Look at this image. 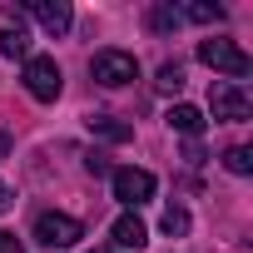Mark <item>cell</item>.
I'll return each instance as SVG.
<instances>
[{
	"label": "cell",
	"instance_id": "cell-5",
	"mask_svg": "<svg viewBox=\"0 0 253 253\" xmlns=\"http://www.w3.org/2000/svg\"><path fill=\"white\" fill-rule=\"evenodd\" d=\"M25 89H30V99H40V104L60 99V89H65L60 65H55L50 55H30V60H25Z\"/></svg>",
	"mask_w": 253,
	"mask_h": 253
},
{
	"label": "cell",
	"instance_id": "cell-10",
	"mask_svg": "<svg viewBox=\"0 0 253 253\" xmlns=\"http://www.w3.org/2000/svg\"><path fill=\"white\" fill-rule=\"evenodd\" d=\"M0 55H5V60H30V40H25L20 25H5V30H0Z\"/></svg>",
	"mask_w": 253,
	"mask_h": 253
},
{
	"label": "cell",
	"instance_id": "cell-2",
	"mask_svg": "<svg viewBox=\"0 0 253 253\" xmlns=\"http://www.w3.org/2000/svg\"><path fill=\"white\" fill-rule=\"evenodd\" d=\"M199 60H204L213 75H228V84L243 80V75L253 70V60H248L233 40H199Z\"/></svg>",
	"mask_w": 253,
	"mask_h": 253
},
{
	"label": "cell",
	"instance_id": "cell-13",
	"mask_svg": "<svg viewBox=\"0 0 253 253\" xmlns=\"http://www.w3.org/2000/svg\"><path fill=\"white\" fill-rule=\"evenodd\" d=\"M223 169H228V174H238V179H243V174H253V149H248V144H233V149L223 154Z\"/></svg>",
	"mask_w": 253,
	"mask_h": 253
},
{
	"label": "cell",
	"instance_id": "cell-14",
	"mask_svg": "<svg viewBox=\"0 0 253 253\" xmlns=\"http://www.w3.org/2000/svg\"><path fill=\"white\" fill-rule=\"evenodd\" d=\"M154 84H159L164 94H179V89H184V65H179V60L159 65V80H154Z\"/></svg>",
	"mask_w": 253,
	"mask_h": 253
},
{
	"label": "cell",
	"instance_id": "cell-7",
	"mask_svg": "<svg viewBox=\"0 0 253 253\" xmlns=\"http://www.w3.org/2000/svg\"><path fill=\"white\" fill-rule=\"evenodd\" d=\"M20 10H25V15H35L45 35H65V30L75 25V10H70V0H30V5H20Z\"/></svg>",
	"mask_w": 253,
	"mask_h": 253
},
{
	"label": "cell",
	"instance_id": "cell-17",
	"mask_svg": "<svg viewBox=\"0 0 253 253\" xmlns=\"http://www.w3.org/2000/svg\"><path fill=\"white\" fill-rule=\"evenodd\" d=\"M0 253H25V243H20L15 233H5V228H0Z\"/></svg>",
	"mask_w": 253,
	"mask_h": 253
},
{
	"label": "cell",
	"instance_id": "cell-4",
	"mask_svg": "<svg viewBox=\"0 0 253 253\" xmlns=\"http://www.w3.org/2000/svg\"><path fill=\"white\" fill-rule=\"evenodd\" d=\"M89 75H94L104 89H119V84L139 80V60H134L129 50H99V55L89 60Z\"/></svg>",
	"mask_w": 253,
	"mask_h": 253
},
{
	"label": "cell",
	"instance_id": "cell-21",
	"mask_svg": "<svg viewBox=\"0 0 253 253\" xmlns=\"http://www.w3.org/2000/svg\"><path fill=\"white\" fill-rule=\"evenodd\" d=\"M89 253H109V248H89Z\"/></svg>",
	"mask_w": 253,
	"mask_h": 253
},
{
	"label": "cell",
	"instance_id": "cell-1",
	"mask_svg": "<svg viewBox=\"0 0 253 253\" xmlns=\"http://www.w3.org/2000/svg\"><path fill=\"white\" fill-rule=\"evenodd\" d=\"M30 233H35L40 248H75L84 238V223L70 218V213H60V209H40L35 223H30Z\"/></svg>",
	"mask_w": 253,
	"mask_h": 253
},
{
	"label": "cell",
	"instance_id": "cell-19",
	"mask_svg": "<svg viewBox=\"0 0 253 253\" xmlns=\"http://www.w3.org/2000/svg\"><path fill=\"white\" fill-rule=\"evenodd\" d=\"M10 204H15V194H10V184H0V213H5Z\"/></svg>",
	"mask_w": 253,
	"mask_h": 253
},
{
	"label": "cell",
	"instance_id": "cell-16",
	"mask_svg": "<svg viewBox=\"0 0 253 253\" xmlns=\"http://www.w3.org/2000/svg\"><path fill=\"white\" fill-rule=\"evenodd\" d=\"M179 15H189V20H199V25H213V20H223V5H189V10H179Z\"/></svg>",
	"mask_w": 253,
	"mask_h": 253
},
{
	"label": "cell",
	"instance_id": "cell-15",
	"mask_svg": "<svg viewBox=\"0 0 253 253\" xmlns=\"http://www.w3.org/2000/svg\"><path fill=\"white\" fill-rule=\"evenodd\" d=\"M159 223H164V233H169V238H184V233H189V209H179V204H174V209H164V218H159Z\"/></svg>",
	"mask_w": 253,
	"mask_h": 253
},
{
	"label": "cell",
	"instance_id": "cell-6",
	"mask_svg": "<svg viewBox=\"0 0 253 253\" xmlns=\"http://www.w3.org/2000/svg\"><path fill=\"white\" fill-rule=\"evenodd\" d=\"M209 104H213V119H223V124H243V119L253 114V99H248V89H238V84H228V80H213V89H209Z\"/></svg>",
	"mask_w": 253,
	"mask_h": 253
},
{
	"label": "cell",
	"instance_id": "cell-18",
	"mask_svg": "<svg viewBox=\"0 0 253 253\" xmlns=\"http://www.w3.org/2000/svg\"><path fill=\"white\" fill-rule=\"evenodd\" d=\"M84 169H89V174H109V164H104V154H89V159H84Z\"/></svg>",
	"mask_w": 253,
	"mask_h": 253
},
{
	"label": "cell",
	"instance_id": "cell-8",
	"mask_svg": "<svg viewBox=\"0 0 253 253\" xmlns=\"http://www.w3.org/2000/svg\"><path fill=\"white\" fill-rule=\"evenodd\" d=\"M109 233H114V248H124V253H129V248H134V253H139V248H144V243H149V228H144V223H139V218H134V213H119V218H114V228H109Z\"/></svg>",
	"mask_w": 253,
	"mask_h": 253
},
{
	"label": "cell",
	"instance_id": "cell-12",
	"mask_svg": "<svg viewBox=\"0 0 253 253\" xmlns=\"http://www.w3.org/2000/svg\"><path fill=\"white\" fill-rule=\"evenodd\" d=\"M179 20H184V15H179L174 5H154V10H149V30H154V35H169V30H179Z\"/></svg>",
	"mask_w": 253,
	"mask_h": 253
},
{
	"label": "cell",
	"instance_id": "cell-9",
	"mask_svg": "<svg viewBox=\"0 0 253 253\" xmlns=\"http://www.w3.org/2000/svg\"><path fill=\"white\" fill-rule=\"evenodd\" d=\"M204 109H194V104H174L169 109V129H179V134H189V139H199L204 134Z\"/></svg>",
	"mask_w": 253,
	"mask_h": 253
},
{
	"label": "cell",
	"instance_id": "cell-3",
	"mask_svg": "<svg viewBox=\"0 0 253 253\" xmlns=\"http://www.w3.org/2000/svg\"><path fill=\"white\" fill-rule=\"evenodd\" d=\"M109 184H114V199L129 209V213H134L139 204H149V199H154V189H159V179H154L149 169H134V164H129V169H114V174H109Z\"/></svg>",
	"mask_w": 253,
	"mask_h": 253
},
{
	"label": "cell",
	"instance_id": "cell-11",
	"mask_svg": "<svg viewBox=\"0 0 253 253\" xmlns=\"http://www.w3.org/2000/svg\"><path fill=\"white\" fill-rule=\"evenodd\" d=\"M89 129H94L99 139H109V144H124V139H129V134H134V129H129V124H119L114 114H94V119H89Z\"/></svg>",
	"mask_w": 253,
	"mask_h": 253
},
{
	"label": "cell",
	"instance_id": "cell-20",
	"mask_svg": "<svg viewBox=\"0 0 253 253\" xmlns=\"http://www.w3.org/2000/svg\"><path fill=\"white\" fill-rule=\"evenodd\" d=\"M5 154H10V134H5V129H0V159H5Z\"/></svg>",
	"mask_w": 253,
	"mask_h": 253
}]
</instances>
